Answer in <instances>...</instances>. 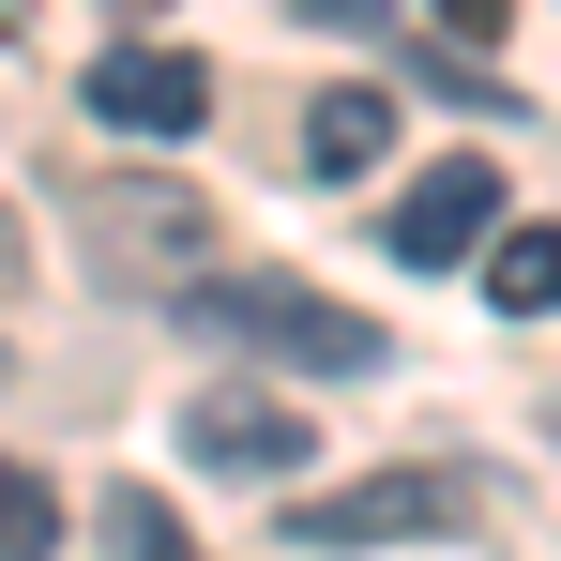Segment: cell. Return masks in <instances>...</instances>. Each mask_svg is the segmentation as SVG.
I'll list each match as a JSON object with an SVG mask.
<instances>
[{"label":"cell","instance_id":"9","mask_svg":"<svg viewBox=\"0 0 561 561\" xmlns=\"http://www.w3.org/2000/svg\"><path fill=\"white\" fill-rule=\"evenodd\" d=\"M46 547H61V485L0 456V561H46Z\"/></svg>","mask_w":561,"mask_h":561},{"label":"cell","instance_id":"4","mask_svg":"<svg viewBox=\"0 0 561 561\" xmlns=\"http://www.w3.org/2000/svg\"><path fill=\"white\" fill-rule=\"evenodd\" d=\"M92 122H122V137H197V122H213V61L122 31V46L92 61Z\"/></svg>","mask_w":561,"mask_h":561},{"label":"cell","instance_id":"12","mask_svg":"<svg viewBox=\"0 0 561 561\" xmlns=\"http://www.w3.org/2000/svg\"><path fill=\"white\" fill-rule=\"evenodd\" d=\"M288 15H319V31H379V0H288Z\"/></svg>","mask_w":561,"mask_h":561},{"label":"cell","instance_id":"13","mask_svg":"<svg viewBox=\"0 0 561 561\" xmlns=\"http://www.w3.org/2000/svg\"><path fill=\"white\" fill-rule=\"evenodd\" d=\"M106 15H137V31H152V15H168V0H106Z\"/></svg>","mask_w":561,"mask_h":561},{"label":"cell","instance_id":"6","mask_svg":"<svg viewBox=\"0 0 561 561\" xmlns=\"http://www.w3.org/2000/svg\"><path fill=\"white\" fill-rule=\"evenodd\" d=\"M183 440H197V470H243V485H288V456H319L304 410H274V394H197Z\"/></svg>","mask_w":561,"mask_h":561},{"label":"cell","instance_id":"1","mask_svg":"<svg viewBox=\"0 0 561 561\" xmlns=\"http://www.w3.org/2000/svg\"><path fill=\"white\" fill-rule=\"evenodd\" d=\"M183 334H228V350H259V365H319V379L379 365V319H350L334 288H288V274H197Z\"/></svg>","mask_w":561,"mask_h":561},{"label":"cell","instance_id":"3","mask_svg":"<svg viewBox=\"0 0 561 561\" xmlns=\"http://www.w3.org/2000/svg\"><path fill=\"white\" fill-rule=\"evenodd\" d=\"M470 485L456 470H365V485H319V501H288V547H394V531H456Z\"/></svg>","mask_w":561,"mask_h":561},{"label":"cell","instance_id":"7","mask_svg":"<svg viewBox=\"0 0 561 561\" xmlns=\"http://www.w3.org/2000/svg\"><path fill=\"white\" fill-rule=\"evenodd\" d=\"M379 152H394V92H319V122H304V168H319V183H365Z\"/></svg>","mask_w":561,"mask_h":561},{"label":"cell","instance_id":"10","mask_svg":"<svg viewBox=\"0 0 561 561\" xmlns=\"http://www.w3.org/2000/svg\"><path fill=\"white\" fill-rule=\"evenodd\" d=\"M106 547H122V561H197V547H183V516H168L152 485H122V501H106Z\"/></svg>","mask_w":561,"mask_h":561},{"label":"cell","instance_id":"2","mask_svg":"<svg viewBox=\"0 0 561 561\" xmlns=\"http://www.w3.org/2000/svg\"><path fill=\"white\" fill-rule=\"evenodd\" d=\"M77 228H92V259L122 288H197V259H213V213H197L183 183H92Z\"/></svg>","mask_w":561,"mask_h":561},{"label":"cell","instance_id":"11","mask_svg":"<svg viewBox=\"0 0 561 561\" xmlns=\"http://www.w3.org/2000/svg\"><path fill=\"white\" fill-rule=\"evenodd\" d=\"M501 15H516V0H440V31H456V46H501Z\"/></svg>","mask_w":561,"mask_h":561},{"label":"cell","instance_id":"8","mask_svg":"<svg viewBox=\"0 0 561 561\" xmlns=\"http://www.w3.org/2000/svg\"><path fill=\"white\" fill-rule=\"evenodd\" d=\"M485 288H501L516 319H561V228H501V243H485Z\"/></svg>","mask_w":561,"mask_h":561},{"label":"cell","instance_id":"5","mask_svg":"<svg viewBox=\"0 0 561 561\" xmlns=\"http://www.w3.org/2000/svg\"><path fill=\"white\" fill-rule=\"evenodd\" d=\"M410 274H456V259H485L501 243V168L485 152H456V168H425V183L394 197V228H379Z\"/></svg>","mask_w":561,"mask_h":561}]
</instances>
